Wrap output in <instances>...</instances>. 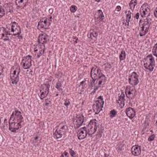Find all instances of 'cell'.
<instances>
[{
	"mask_svg": "<svg viewBox=\"0 0 157 157\" xmlns=\"http://www.w3.org/2000/svg\"><path fill=\"white\" fill-rule=\"evenodd\" d=\"M24 122V118L22 112L19 110H15L10 115L9 120V130L12 133H16L19 130Z\"/></svg>",
	"mask_w": 157,
	"mask_h": 157,
	"instance_id": "cell-1",
	"label": "cell"
},
{
	"mask_svg": "<svg viewBox=\"0 0 157 157\" xmlns=\"http://www.w3.org/2000/svg\"><path fill=\"white\" fill-rule=\"evenodd\" d=\"M20 73V67L18 63H15L14 65L11 67L10 70V82L14 85L17 84L19 81V75Z\"/></svg>",
	"mask_w": 157,
	"mask_h": 157,
	"instance_id": "cell-2",
	"label": "cell"
},
{
	"mask_svg": "<svg viewBox=\"0 0 157 157\" xmlns=\"http://www.w3.org/2000/svg\"><path fill=\"white\" fill-rule=\"evenodd\" d=\"M68 130L67 124L65 121H63L57 125L54 131L53 136L55 139H60L65 136Z\"/></svg>",
	"mask_w": 157,
	"mask_h": 157,
	"instance_id": "cell-3",
	"label": "cell"
},
{
	"mask_svg": "<svg viewBox=\"0 0 157 157\" xmlns=\"http://www.w3.org/2000/svg\"><path fill=\"white\" fill-rule=\"evenodd\" d=\"M150 20L148 18L141 19L139 22V33L140 36L142 37L147 34L150 27Z\"/></svg>",
	"mask_w": 157,
	"mask_h": 157,
	"instance_id": "cell-4",
	"label": "cell"
},
{
	"mask_svg": "<svg viewBox=\"0 0 157 157\" xmlns=\"http://www.w3.org/2000/svg\"><path fill=\"white\" fill-rule=\"evenodd\" d=\"M9 35L11 36H19L21 34V28L20 25L15 22H12L6 27Z\"/></svg>",
	"mask_w": 157,
	"mask_h": 157,
	"instance_id": "cell-5",
	"label": "cell"
},
{
	"mask_svg": "<svg viewBox=\"0 0 157 157\" xmlns=\"http://www.w3.org/2000/svg\"><path fill=\"white\" fill-rule=\"evenodd\" d=\"M45 50V46L44 44H33L31 47V52L34 57L39 58L43 56Z\"/></svg>",
	"mask_w": 157,
	"mask_h": 157,
	"instance_id": "cell-6",
	"label": "cell"
},
{
	"mask_svg": "<svg viewBox=\"0 0 157 157\" xmlns=\"http://www.w3.org/2000/svg\"><path fill=\"white\" fill-rule=\"evenodd\" d=\"M52 17H46L40 19L38 24V29L40 31H44L49 29L52 24Z\"/></svg>",
	"mask_w": 157,
	"mask_h": 157,
	"instance_id": "cell-7",
	"label": "cell"
},
{
	"mask_svg": "<svg viewBox=\"0 0 157 157\" xmlns=\"http://www.w3.org/2000/svg\"><path fill=\"white\" fill-rule=\"evenodd\" d=\"M143 65L145 69L149 71H152L155 66V61L152 54H149L145 57L143 60Z\"/></svg>",
	"mask_w": 157,
	"mask_h": 157,
	"instance_id": "cell-8",
	"label": "cell"
},
{
	"mask_svg": "<svg viewBox=\"0 0 157 157\" xmlns=\"http://www.w3.org/2000/svg\"><path fill=\"white\" fill-rule=\"evenodd\" d=\"M104 98L102 96H98L96 100L94 101V103H93L92 106V109L93 111L95 114H100L104 107Z\"/></svg>",
	"mask_w": 157,
	"mask_h": 157,
	"instance_id": "cell-9",
	"label": "cell"
},
{
	"mask_svg": "<svg viewBox=\"0 0 157 157\" xmlns=\"http://www.w3.org/2000/svg\"><path fill=\"white\" fill-rule=\"evenodd\" d=\"M86 128L87 133H88V135L89 136H91L94 135L98 130V122L95 119L91 120L89 121V123L87 124Z\"/></svg>",
	"mask_w": 157,
	"mask_h": 157,
	"instance_id": "cell-10",
	"label": "cell"
},
{
	"mask_svg": "<svg viewBox=\"0 0 157 157\" xmlns=\"http://www.w3.org/2000/svg\"><path fill=\"white\" fill-rule=\"evenodd\" d=\"M49 84H43L40 86L38 91V96L40 100H44L49 95Z\"/></svg>",
	"mask_w": 157,
	"mask_h": 157,
	"instance_id": "cell-11",
	"label": "cell"
},
{
	"mask_svg": "<svg viewBox=\"0 0 157 157\" xmlns=\"http://www.w3.org/2000/svg\"><path fill=\"white\" fill-rule=\"evenodd\" d=\"M84 121V116L82 114H79L74 116L73 120V123L74 128L78 129L79 127L82 125Z\"/></svg>",
	"mask_w": 157,
	"mask_h": 157,
	"instance_id": "cell-12",
	"label": "cell"
},
{
	"mask_svg": "<svg viewBox=\"0 0 157 157\" xmlns=\"http://www.w3.org/2000/svg\"><path fill=\"white\" fill-rule=\"evenodd\" d=\"M150 14V8L148 3H144L140 8L139 15L141 16L142 19L147 18Z\"/></svg>",
	"mask_w": 157,
	"mask_h": 157,
	"instance_id": "cell-13",
	"label": "cell"
},
{
	"mask_svg": "<svg viewBox=\"0 0 157 157\" xmlns=\"http://www.w3.org/2000/svg\"><path fill=\"white\" fill-rule=\"evenodd\" d=\"M106 77L104 74H103L101 77H100L97 79H96L95 80H94V85L95 89H94V91H93V94H94V93L98 89H100V87H103L104 85V84L106 83Z\"/></svg>",
	"mask_w": 157,
	"mask_h": 157,
	"instance_id": "cell-14",
	"label": "cell"
},
{
	"mask_svg": "<svg viewBox=\"0 0 157 157\" xmlns=\"http://www.w3.org/2000/svg\"><path fill=\"white\" fill-rule=\"evenodd\" d=\"M137 91L135 87L128 85L126 87L125 91V95L126 96L130 99V100H132V99L135 98V97L136 96Z\"/></svg>",
	"mask_w": 157,
	"mask_h": 157,
	"instance_id": "cell-15",
	"label": "cell"
},
{
	"mask_svg": "<svg viewBox=\"0 0 157 157\" xmlns=\"http://www.w3.org/2000/svg\"><path fill=\"white\" fill-rule=\"evenodd\" d=\"M32 65V57L30 55H27L21 61V66L24 69H28Z\"/></svg>",
	"mask_w": 157,
	"mask_h": 157,
	"instance_id": "cell-16",
	"label": "cell"
},
{
	"mask_svg": "<svg viewBox=\"0 0 157 157\" xmlns=\"http://www.w3.org/2000/svg\"><path fill=\"white\" fill-rule=\"evenodd\" d=\"M103 74L102 73L101 69L97 66H94L91 68L90 71V76L93 81L101 77Z\"/></svg>",
	"mask_w": 157,
	"mask_h": 157,
	"instance_id": "cell-17",
	"label": "cell"
},
{
	"mask_svg": "<svg viewBox=\"0 0 157 157\" xmlns=\"http://www.w3.org/2000/svg\"><path fill=\"white\" fill-rule=\"evenodd\" d=\"M139 76L137 73L133 72L131 73L128 77V83L133 87L136 86L139 84Z\"/></svg>",
	"mask_w": 157,
	"mask_h": 157,
	"instance_id": "cell-18",
	"label": "cell"
},
{
	"mask_svg": "<svg viewBox=\"0 0 157 157\" xmlns=\"http://www.w3.org/2000/svg\"><path fill=\"white\" fill-rule=\"evenodd\" d=\"M87 135H88V133H87L86 127L85 126L80 128L77 132V137L79 140H83V139H85Z\"/></svg>",
	"mask_w": 157,
	"mask_h": 157,
	"instance_id": "cell-19",
	"label": "cell"
},
{
	"mask_svg": "<svg viewBox=\"0 0 157 157\" xmlns=\"http://www.w3.org/2000/svg\"><path fill=\"white\" fill-rule=\"evenodd\" d=\"M125 95L123 91H121L120 95L118 96L117 98V106L120 109H123L125 106Z\"/></svg>",
	"mask_w": 157,
	"mask_h": 157,
	"instance_id": "cell-20",
	"label": "cell"
},
{
	"mask_svg": "<svg viewBox=\"0 0 157 157\" xmlns=\"http://www.w3.org/2000/svg\"><path fill=\"white\" fill-rule=\"evenodd\" d=\"M95 21L96 23H101L103 22L104 20V15L103 14V12L102 10L99 9L97 10L95 13V16H94Z\"/></svg>",
	"mask_w": 157,
	"mask_h": 157,
	"instance_id": "cell-21",
	"label": "cell"
},
{
	"mask_svg": "<svg viewBox=\"0 0 157 157\" xmlns=\"http://www.w3.org/2000/svg\"><path fill=\"white\" fill-rule=\"evenodd\" d=\"M132 19V13L130 10H126L125 12V19L123 20V24L128 27L129 26L130 23Z\"/></svg>",
	"mask_w": 157,
	"mask_h": 157,
	"instance_id": "cell-22",
	"label": "cell"
},
{
	"mask_svg": "<svg viewBox=\"0 0 157 157\" xmlns=\"http://www.w3.org/2000/svg\"><path fill=\"white\" fill-rule=\"evenodd\" d=\"M41 139H42V136L39 133H36L34 134L33 136L31 138V142L32 144L34 145H38L40 142H41Z\"/></svg>",
	"mask_w": 157,
	"mask_h": 157,
	"instance_id": "cell-23",
	"label": "cell"
},
{
	"mask_svg": "<svg viewBox=\"0 0 157 157\" xmlns=\"http://www.w3.org/2000/svg\"><path fill=\"white\" fill-rule=\"evenodd\" d=\"M48 41H49V36L45 33H43L41 34H40L38 36V43L45 45V44H47L48 43Z\"/></svg>",
	"mask_w": 157,
	"mask_h": 157,
	"instance_id": "cell-24",
	"label": "cell"
},
{
	"mask_svg": "<svg viewBox=\"0 0 157 157\" xmlns=\"http://www.w3.org/2000/svg\"><path fill=\"white\" fill-rule=\"evenodd\" d=\"M125 114L126 115V116L128 117L130 119L133 120L134 118L136 117V110L135 109H133V107H127L125 110Z\"/></svg>",
	"mask_w": 157,
	"mask_h": 157,
	"instance_id": "cell-25",
	"label": "cell"
},
{
	"mask_svg": "<svg viewBox=\"0 0 157 157\" xmlns=\"http://www.w3.org/2000/svg\"><path fill=\"white\" fill-rule=\"evenodd\" d=\"M131 154L133 156H139L141 154V147L139 145H134L131 149Z\"/></svg>",
	"mask_w": 157,
	"mask_h": 157,
	"instance_id": "cell-26",
	"label": "cell"
},
{
	"mask_svg": "<svg viewBox=\"0 0 157 157\" xmlns=\"http://www.w3.org/2000/svg\"><path fill=\"white\" fill-rule=\"evenodd\" d=\"M28 3V0H17L15 1V5L18 9L24 8Z\"/></svg>",
	"mask_w": 157,
	"mask_h": 157,
	"instance_id": "cell-27",
	"label": "cell"
},
{
	"mask_svg": "<svg viewBox=\"0 0 157 157\" xmlns=\"http://www.w3.org/2000/svg\"><path fill=\"white\" fill-rule=\"evenodd\" d=\"M1 38L3 40H9V34L6 30V28L1 27Z\"/></svg>",
	"mask_w": 157,
	"mask_h": 157,
	"instance_id": "cell-28",
	"label": "cell"
},
{
	"mask_svg": "<svg viewBox=\"0 0 157 157\" xmlns=\"http://www.w3.org/2000/svg\"><path fill=\"white\" fill-rule=\"evenodd\" d=\"M98 35V33L96 30H90L88 33V38L91 40L96 39Z\"/></svg>",
	"mask_w": 157,
	"mask_h": 157,
	"instance_id": "cell-29",
	"label": "cell"
},
{
	"mask_svg": "<svg viewBox=\"0 0 157 157\" xmlns=\"http://www.w3.org/2000/svg\"><path fill=\"white\" fill-rule=\"evenodd\" d=\"M137 4V0H131V1L130 2V3H129L130 9L131 11H133V12L134 9H135V7L136 6Z\"/></svg>",
	"mask_w": 157,
	"mask_h": 157,
	"instance_id": "cell-30",
	"label": "cell"
},
{
	"mask_svg": "<svg viewBox=\"0 0 157 157\" xmlns=\"http://www.w3.org/2000/svg\"><path fill=\"white\" fill-rule=\"evenodd\" d=\"M126 59V52L124 50H122L120 52V54L119 55V59L120 61H124Z\"/></svg>",
	"mask_w": 157,
	"mask_h": 157,
	"instance_id": "cell-31",
	"label": "cell"
},
{
	"mask_svg": "<svg viewBox=\"0 0 157 157\" xmlns=\"http://www.w3.org/2000/svg\"><path fill=\"white\" fill-rule=\"evenodd\" d=\"M117 111H116V110L115 109H112L111 110H110V112H109V116L110 118H114L116 115H117Z\"/></svg>",
	"mask_w": 157,
	"mask_h": 157,
	"instance_id": "cell-32",
	"label": "cell"
},
{
	"mask_svg": "<svg viewBox=\"0 0 157 157\" xmlns=\"http://www.w3.org/2000/svg\"><path fill=\"white\" fill-rule=\"evenodd\" d=\"M77 7L75 5H72L71 6V7L69 8V10H70V12L71 13H75L77 11Z\"/></svg>",
	"mask_w": 157,
	"mask_h": 157,
	"instance_id": "cell-33",
	"label": "cell"
},
{
	"mask_svg": "<svg viewBox=\"0 0 157 157\" xmlns=\"http://www.w3.org/2000/svg\"><path fill=\"white\" fill-rule=\"evenodd\" d=\"M0 9H1V13H0V17L2 18V17L6 14V10L4 9V8H3V6L2 5H1V6H0Z\"/></svg>",
	"mask_w": 157,
	"mask_h": 157,
	"instance_id": "cell-34",
	"label": "cell"
},
{
	"mask_svg": "<svg viewBox=\"0 0 157 157\" xmlns=\"http://www.w3.org/2000/svg\"><path fill=\"white\" fill-rule=\"evenodd\" d=\"M156 49H157V44H155L152 48V54L155 57H156Z\"/></svg>",
	"mask_w": 157,
	"mask_h": 157,
	"instance_id": "cell-35",
	"label": "cell"
},
{
	"mask_svg": "<svg viewBox=\"0 0 157 157\" xmlns=\"http://www.w3.org/2000/svg\"><path fill=\"white\" fill-rule=\"evenodd\" d=\"M155 139V135H154V134H152V135H151L148 137V141H149V142H152L153 141H154Z\"/></svg>",
	"mask_w": 157,
	"mask_h": 157,
	"instance_id": "cell-36",
	"label": "cell"
},
{
	"mask_svg": "<svg viewBox=\"0 0 157 157\" xmlns=\"http://www.w3.org/2000/svg\"><path fill=\"white\" fill-rule=\"evenodd\" d=\"M69 154H70V155L71 156H77L76 153H75L74 152V151L73 149H69Z\"/></svg>",
	"mask_w": 157,
	"mask_h": 157,
	"instance_id": "cell-37",
	"label": "cell"
},
{
	"mask_svg": "<svg viewBox=\"0 0 157 157\" xmlns=\"http://www.w3.org/2000/svg\"><path fill=\"white\" fill-rule=\"evenodd\" d=\"M56 87L58 90H61V84L60 82H58L57 85H56Z\"/></svg>",
	"mask_w": 157,
	"mask_h": 157,
	"instance_id": "cell-38",
	"label": "cell"
},
{
	"mask_svg": "<svg viewBox=\"0 0 157 157\" xmlns=\"http://www.w3.org/2000/svg\"><path fill=\"white\" fill-rule=\"evenodd\" d=\"M60 156H69V154H68V152H67V151H65V152H63V153L61 154Z\"/></svg>",
	"mask_w": 157,
	"mask_h": 157,
	"instance_id": "cell-39",
	"label": "cell"
},
{
	"mask_svg": "<svg viewBox=\"0 0 157 157\" xmlns=\"http://www.w3.org/2000/svg\"><path fill=\"white\" fill-rule=\"evenodd\" d=\"M64 104H65V106L68 107L69 104H70V101H69V100H68V99H66V100L65 101V103H64Z\"/></svg>",
	"mask_w": 157,
	"mask_h": 157,
	"instance_id": "cell-40",
	"label": "cell"
},
{
	"mask_svg": "<svg viewBox=\"0 0 157 157\" xmlns=\"http://www.w3.org/2000/svg\"><path fill=\"white\" fill-rule=\"evenodd\" d=\"M73 40H74V44H77V42L79 41V39L76 36H73Z\"/></svg>",
	"mask_w": 157,
	"mask_h": 157,
	"instance_id": "cell-41",
	"label": "cell"
},
{
	"mask_svg": "<svg viewBox=\"0 0 157 157\" xmlns=\"http://www.w3.org/2000/svg\"><path fill=\"white\" fill-rule=\"evenodd\" d=\"M121 9V8L120 6H117L116 7V8H115V10H116V11H118V12H119V11H120Z\"/></svg>",
	"mask_w": 157,
	"mask_h": 157,
	"instance_id": "cell-42",
	"label": "cell"
},
{
	"mask_svg": "<svg viewBox=\"0 0 157 157\" xmlns=\"http://www.w3.org/2000/svg\"><path fill=\"white\" fill-rule=\"evenodd\" d=\"M156 10H157V8H156L154 10V16L155 18H157V14H156Z\"/></svg>",
	"mask_w": 157,
	"mask_h": 157,
	"instance_id": "cell-43",
	"label": "cell"
},
{
	"mask_svg": "<svg viewBox=\"0 0 157 157\" xmlns=\"http://www.w3.org/2000/svg\"><path fill=\"white\" fill-rule=\"evenodd\" d=\"M3 69H4V67H3V65H2V64H1V75H2V74H3Z\"/></svg>",
	"mask_w": 157,
	"mask_h": 157,
	"instance_id": "cell-44",
	"label": "cell"
},
{
	"mask_svg": "<svg viewBox=\"0 0 157 157\" xmlns=\"http://www.w3.org/2000/svg\"><path fill=\"white\" fill-rule=\"evenodd\" d=\"M139 13H136V15H135V19H139Z\"/></svg>",
	"mask_w": 157,
	"mask_h": 157,
	"instance_id": "cell-45",
	"label": "cell"
}]
</instances>
